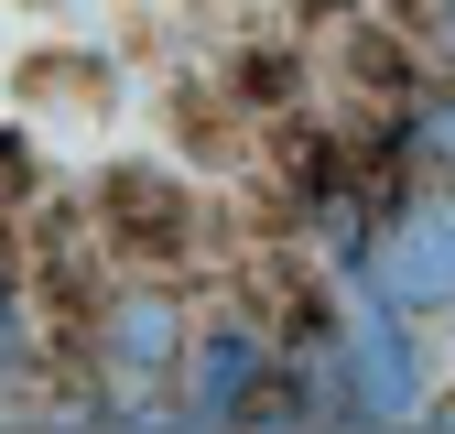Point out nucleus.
<instances>
[{
    "instance_id": "9",
    "label": "nucleus",
    "mask_w": 455,
    "mask_h": 434,
    "mask_svg": "<svg viewBox=\"0 0 455 434\" xmlns=\"http://www.w3.org/2000/svg\"><path fill=\"white\" fill-rule=\"evenodd\" d=\"M22 174H33V163H22V141H0V196H12Z\"/></svg>"
},
{
    "instance_id": "6",
    "label": "nucleus",
    "mask_w": 455,
    "mask_h": 434,
    "mask_svg": "<svg viewBox=\"0 0 455 434\" xmlns=\"http://www.w3.org/2000/svg\"><path fill=\"white\" fill-rule=\"evenodd\" d=\"M390 141H402V163H412V174L455 185V98H412L402 120H390Z\"/></svg>"
},
{
    "instance_id": "5",
    "label": "nucleus",
    "mask_w": 455,
    "mask_h": 434,
    "mask_svg": "<svg viewBox=\"0 0 455 434\" xmlns=\"http://www.w3.org/2000/svg\"><path fill=\"white\" fill-rule=\"evenodd\" d=\"M98 206H108V239H131V250H185V196L163 185V174H141V163H120V174L98 185Z\"/></svg>"
},
{
    "instance_id": "10",
    "label": "nucleus",
    "mask_w": 455,
    "mask_h": 434,
    "mask_svg": "<svg viewBox=\"0 0 455 434\" xmlns=\"http://www.w3.org/2000/svg\"><path fill=\"white\" fill-rule=\"evenodd\" d=\"M315 12H325V0H315Z\"/></svg>"
},
{
    "instance_id": "8",
    "label": "nucleus",
    "mask_w": 455,
    "mask_h": 434,
    "mask_svg": "<svg viewBox=\"0 0 455 434\" xmlns=\"http://www.w3.org/2000/svg\"><path fill=\"white\" fill-rule=\"evenodd\" d=\"M0 369H33V304L12 271H0Z\"/></svg>"
},
{
    "instance_id": "4",
    "label": "nucleus",
    "mask_w": 455,
    "mask_h": 434,
    "mask_svg": "<svg viewBox=\"0 0 455 434\" xmlns=\"http://www.w3.org/2000/svg\"><path fill=\"white\" fill-rule=\"evenodd\" d=\"M347 402H358L369 423L423 413V348H412V315L379 304V293L347 315Z\"/></svg>"
},
{
    "instance_id": "2",
    "label": "nucleus",
    "mask_w": 455,
    "mask_h": 434,
    "mask_svg": "<svg viewBox=\"0 0 455 434\" xmlns=\"http://www.w3.org/2000/svg\"><path fill=\"white\" fill-rule=\"evenodd\" d=\"M358 283L379 304H402V315H444L455 304V185H423V196L379 206V239H369Z\"/></svg>"
},
{
    "instance_id": "1",
    "label": "nucleus",
    "mask_w": 455,
    "mask_h": 434,
    "mask_svg": "<svg viewBox=\"0 0 455 434\" xmlns=\"http://www.w3.org/2000/svg\"><path fill=\"white\" fill-rule=\"evenodd\" d=\"M282 369H293V348H282L271 326H250V315H206L196 348H185L174 402H185L196 423H260V413L282 402Z\"/></svg>"
},
{
    "instance_id": "3",
    "label": "nucleus",
    "mask_w": 455,
    "mask_h": 434,
    "mask_svg": "<svg viewBox=\"0 0 455 434\" xmlns=\"http://www.w3.org/2000/svg\"><path fill=\"white\" fill-rule=\"evenodd\" d=\"M185 348H196V326H185V304H174V293H120V304L98 315V369H108V402L152 413V402L185 380Z\"/></svg>"
},
{
    "instance_id": "7",
    "label": "nucleus",
    "mask_w": 455,
    "mask_h": 434,
    "mask_svg": "<svg viewBox=\"0 0 455 434\" xmlns=\"http://www.w3.org/2000/svg\"><path fill=\"white\" fill-rule=\"evenodd\" d=\"M390 22H402L423 54H444V66H455V0H390Z\"/></svg>"
}]
</instances>
